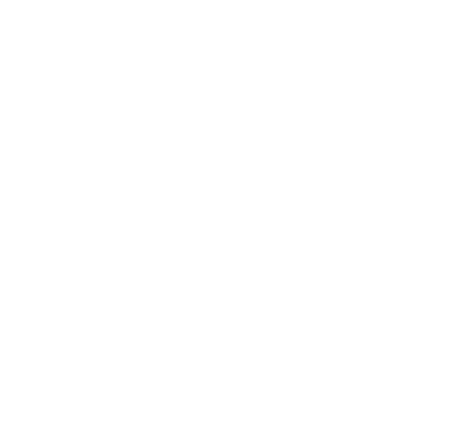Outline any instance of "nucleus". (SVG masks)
Returning a JSON list of instances; mask_svg holds the SVG:
<instances>
[]
</instances>
